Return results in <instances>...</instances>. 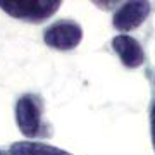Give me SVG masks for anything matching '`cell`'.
<instances>
[{
	"label": "cell",
	"mask_w": 155,
	"mask_h": 155,
	"mask_svg": "<svg viewBox=\"0 0 155 155\" xmlns=\"http://www.w3.org/2000/svg\"><path fill=\"white\" fill-rule=\"evenodd\" d=\"M150 12H152L150 2H145V0H141V2L140 0L124 2L112 17V26L117 31H121V35H124L126 31H133V29L140 28L147 21Z\"/></svg>",
	"instance_id": "277c9868"
},
{
	"label": "cell",
	"mask_w": 155,
	"mask_h": 155,
	"mask_svg": "<svg viewBox=\"0 0 155 155\" xmlns=\"http://www.w3.org/2000/svg\"><path fill=\"white\" fill-rule=\"evenodd\" d=\"M61 0H0V9L9 16L28 22H40L54 16Z\"/></svg>",
	"instance_id": "6da1fadb"
},
{
	"label": "cell",
	"mask_w": 155,
	"mask_h": 155,
	"mask_svg": "<svg viewBox=\"0 0 155 155\" xmlns=\"http://www.w3.org/2000/svg\"><path fill=\"white\" fill-rule=\"evenodd\" d=\"M0 155H9V153H7V152H2V150H0Z\"/></svg>",
	"instance_id": "ba28073f"
},
{
	"label": "cell",
	"mask_w": 155,
	"mask_h": 155,
	"mask_svg": "<svg viewBox=\"0 0 155 155\" xmlns=\"http://www.w3.org/2000/svg\"><path fill=\"white\" fill-rule=\"evenodd\" d=\"M41 112H43V102L38 95L26 93L17 100L16 104V122L17 127L24 136L35 138L41 133L43 121H41Z\"/></svg>",
	"instance_id": "7a4b0ae2"
},
{
	"label": "cell",
	"mask_w": 155,
	"mask_h": 155,
	"mask_svg": "<svg viewBox=\"0 0 155 155\" xmlns=\"http://www.w3.org/2000/svg\"><path fill=\"white\" fill-rule=\"evenodd\" d=\"M112 48L121 59L122 66L127 69H136L143 66L145 62V50L136 38L129 35H117L112 40Z\"/></svg>",
	"instance_id": "5b68a950"
},
{
	"label": "cell",
	"mask_w": 155,
	"mask_h": 155,
	"mask_svg": "<svg viewBox=\"0 0 155 155\" xmlns=\"http://www.w3.org/2000/svg\"><path fill=\"white\" fill-rule=\"evenodd\" d=\"M153 84H155V76H153Z\"/></svg>",
	"instance_id": "9c48e42d"
},
{
	"label": "cell",
	"mask_w": 155,
	"mask_h": 155,
	"mask_svg": "<svg viewBox=\"0 0 155 155\" xmlns=\"http://www.w3.org/2000/svg\"><path fill=\"white\" fill-rule=\"evenodd\" d=\"M150 133H152V147L155 152V95L150 102Z\"/></svg>",
	"instance_id": "52a82bcc"
},
{
	"label": "cell",
	"mask_w": 155,
	"mask_h": 155,
	"mask_svg": "<svg viewBox=\"0 0 155 155\" xmlns=\"http://www.w3.org/2000/svg\"><path fill=\"white\" fill-rule=\"evenodd\" d=\"M11 155H72L69 152L40 141H16L9 148Z\"/></svg>",
	"instance_id": "8992f818"
},
{
	"label": "cell",
	"mask_w": 155,
	"mask_h": 155,
	"mask_svg": "<svg viewBox=\"0 0 155 155\" xmlns=\"http://www.w3.org/2000/svg\"><path fill=\"white\" fill-rule=\"evenodd\" d=\"M83 29L76 21H57L50 24L43 33V41L50 48L55 50H72L81 43Z\"/></svg>",
	"instance_id": "3957f363"
}]
</instances>
